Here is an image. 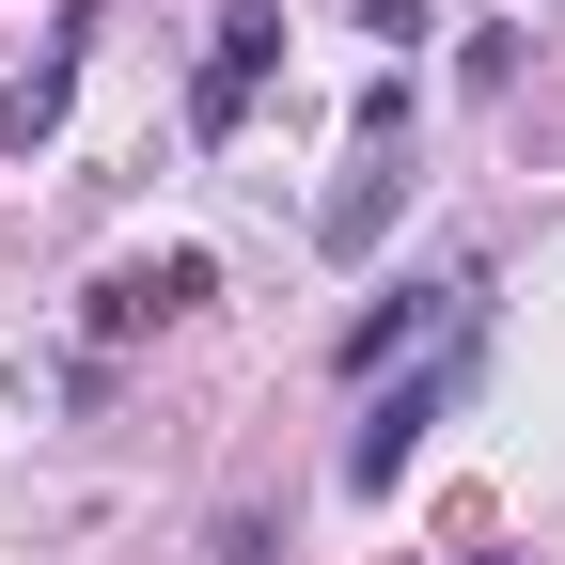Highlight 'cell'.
I'll return each instance as SVG.
<instances>
[{
  "mask_svg": "<svg viewBox=\"0 0 565 565\" xmlns=\"http://www.w3.org/2000/svg\"><path fill=\"white\" fill-rule=\"evenodd\" d=\"M456 330H471V282H393V299H362V315H345V345H330V362H345V377H393L408 345H456Z\"/></svg>",
  "mask_w": 565,
  "mask_h": 565,
  "instance_id": "2",
  "label": "cell"
},
{
  "mask_svg": "<svg viewBox=\"0 0 565 565\" xmlns=\"http://www.w3.org/2000/svg\"><path fill=\"white\" fill-rule=\"evenodd\" d=\"M471 565H503V550H471Z\"/></svg>",
  "mask_w": 565,
  "mask_h": 565,
  "instance_id": "7",
  "label": "cell"
},
{
  "mask_svg": "<svg viewBox=\"0 0 565 565\" xmlns=\"http://www.w3.org/2000/svg\"><path fill=\"white\" fill-rule=\"evenodd\" d=\"M456 393H471V330H456V345H424L408 377H377L362 440H345V487H362V503H393V487H408V456L440 440V408H456Z\"/></svg>",
  "mask_w": 565,
  "mask_h": 565,
  "instance_id": "1",
  "label": "cell"
},
{
  "mask_svg": "<svg viewBox=\"0 0 565 565\" xmlns=\"http://www.w3.org/2000/svg\"><path fill=\"white\" fill-rule=\"evenodd\" d=\"M189 299H221V267H204V252H141V267H110V282H95V345L158 330V315H189Z\"/></svg>",
  "mask_w": 565,
  "mask_h": 565,
  "instance_id": "5",
  "label": "cell"
},
{
  "mask_svg": "<svg viewBox=\"0 0 565 565\" xmlns=\"http://www.w3.org/2000/svg\"><path fill=\"white\" fill-rule=\"evenodd\" d=\"M393 204H408V141H345V189L315 204V252H330V267H362V252L393 236Z\"/></svg>",
  "mask_w": 565,
  "mask_h": 565,
  "instance_id": "4",
  "label": "cell"
},
{
  "mask_svg": "<svg viewBox=\"0 0 565 565\" xmlns=\"http://www.w3.org/2000/svg\"><path fill=\"white\" fill-rule=\"evenodd\" d=\"M267 63H282V0H236L221 47H204V79H189V126H204V141H236L252 95H267Z\"/></svg>",
  "mask_w": 565,
  "mask_h": 565,
  "instance_id": "3",
  "label": "cell"
},
{
  "mask_svg": "<svg viewBox=\"0 0 565 565\" xmlns=\"http://www.w3.org/2000/svg\"><path fill=\"white\" fill-rule=\"evenodd\" d=\"M79 32H95V0H79V17H63V47L32 63V79L0 95V158H32V141H63V95H79Z\"/></svg>",
  "mask_w": 565,
  "mask_h": 565,
  "instance_id": "6",
  "label": "cell"
}]
</instances>
